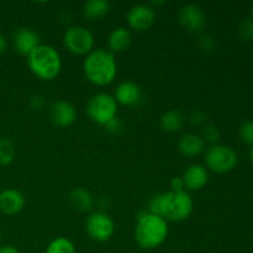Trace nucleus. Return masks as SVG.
Here are the masks:
<instances>
[{"label":"nucleus","instance_id":"f257e3e1","mask_svg":"<svg viewBox=\"0 0 253 253\" xmlns=\"http://www.w3.org/2000/svg\"><path fill=\"white\" fill-rule=\"evenodd\" d=\"M194 210L192 195L185 190L155 194L148 202V212L163 217L166 221L180 222L187 220Z\"/></svg>","mask_w":253,"mask_h":253},{"label":"nucleus","instance_id":"f03ea898","mask_svg":"<svg viewBox=\"0 0 253 253\" xmlns=\"http://www.w3.org/2000/svg\"><path fill=\"white\" fill-rule=\"evenodd\" d=\"M169 234L168 221L148 211L136 216L135 241L142 250H155L163 245Z\"/></svg>","mask_w":253,"mask_h":253},{"label":"nucleus","instance_id":"7ed1b4c3","mask_svg":"<svg viewBox=\"0 0 253 253\" xmlns=\"http://www.w3.org/2000/svg\"><path fill=\"white\" fill-rule=\"evenodd\" d=\"M85 78L96 86H106L118 76V63L114 53L106 49H93L83 62Z\"/></svg>","mask_w":253,"mask_h":253},{"label":"nucleus","instance_id":"20e7f679","mask_svg":"<svg viewBox=\"0 0 253 253\" xmlns=\"http://www.w3.org/2000/svg\"><path fill=\"white\" fill-rule=\"evenodd\" d=\"M29 68L37 78L52 81L62 71V57L59 52L49 44H40L27 56Z\"/></svg>","mask_w":253,"mask_h":253},{"label":"nucleus","instance_id":"39448f33","mask_svg":"<svg viewBox=\"0 0 253 253\" xmlns=\"http://www.w3.org/2000/svg\"><path fill=\"white\" fill-rule=\"evenodd\" d=\"M204 161L208 170L222 174L234 170L239 162V158L237 153L230 146L216 143L209 146L204 151Z\"/></svg>","mask_w":253,"mask_h":253},{"label":"nucleus","instance_id":"423d86ee","mask_svg":"<svg viewBox=\"0 0 253 253\" xmlns=\"http://www.w3.org/2000/svg\"><path fill=\"white\" fill-rule=\"evenodd\" d=\"M85 113L93 123L105 126L118 116V103L108 93H98L91 96L85 105Z\"/></svg>","mask_w":253,"mask_h":253},{"label":"nucleus","instance_id":"0eeeda50","mask_svg":"<svg viewBox=\"0 0 253 253\" xmlns=\"http://www.w3.org/2000/svg\"><path fill=\"white\" fill-rule=\"evenodd\" d=\"M63 44L76 56H88L94 48V35L85 26L73 25L64 32Z\"/></svg>","mask_w":253,"mask_h":253},{"label":"nucleus","instance_id":"6e6552de","mask_svg":"<svg viewBox=\"0 0 253 253\" xmlns=\"http://www.w3.org/2000/svg\"><path fill=\"white\" fill-rule=\"evenodd\" d=\"M85 231L93 241L106 242L114 235L115 224L110 215L103 211H95L86 217Z\"/></svg>","mask_w":253,"mask_h":253},{"label":"nucleus","instance_id":"1a4fd4ad","mask_svg":"<svg viewBox=\"0 0 253 253\" xmlns=\"http://www.w3.org/2000/svg\"><path fill=\"white\" fill-rule=\"evenodd\" d=\"M178 21L180 26L188 32L198 34L204 29L207 24V15L203 7L197 4H187L180 7L178 12Z\"/></svg>","mask_w":253,"mask_h":253},{"label":"nucleus","instance_id":"9d476101","mask_svg":"<svg viewBox=\"0 0 253 253\" xmlns=\"http://www.w3.org/2000/svg\"><path fill=\"white\" fill-rule=\"evenodd\" d=\"M126 21L130 29L137 32L150 30L156 21V11L153 6L147 4H138L131 7L126 15Z\"/></svg>","mask_w":253,"mask_h":253},{"label":"nucleus","instance_id":"9b49d317","mask_svg":"<svg viewBox=\"0 0 253 253\" xmlns=\"http://www.w3.org/2000/svg\"><path fill=\"white\" fill-rule=\"evenodd\" d=\"M49 118L58 127H69L77 120V110L67 100H56L49 106Z\"/></svg>","mask_w":253,"mask_h":253},{"label":"nucleus","instance_id":"f8f14e48","mask_svg":"<svg viewBox=\"0 0 253 253\" xmlns=\"http://www.w3.org/2000/svg\"><path fill=\"white\" fill-rule=\"evenodd\" d=\"M12 43L17 53L21 56H30L36 47L41 44L39 34L29 27L17 29L12 35Z\"/></svg>","mask_w":253,"mask_h":253},{"label":"nucleus","instance_id":"ddd939ff","mask_svg":"<svg viewBox=\"0 0 253 253\" xmlns=\"http://www.w3.org/2000/svg\"><path fill=\"white\" fill-rule=\"evenodd\" d=\"M113 96L118 105L120 104L124 106H136L142 100V89L138 84L126 81L116 86Z\"/></svg>","mask_w":253,"mask_h":253},{"label":"nucleus","instance_id":"4468645a","mask_svg":"<svg viewBox=\"0 0 253 253\" xmlns=\"http://www.w3.org/2000/svg\"><path fill=\"white\" fill-rule=\"evenodd\" d=\"M182 178L185 189L200 190L209 182V170L203 165H190Z\"/></svg>","mask_w":253,"mask_h":253},{"label":"nucleus","instance_id":"2eb2a0df","mask_svg":"<svg viewBox=\"0 0 253 253\" xmlns=\"http://www.w3.org/2000/svg\"><path fill=\"white\" fill-rule=\"evenodd\" d=\"M25 207V197L17 189H5L0 193V211L5 215H15Z\"/></svg>","mask_w":253,"mask_h":253},{"label":"nucleus","instance_id":"dca6fc26","mask_svg":"<svg viewBox=\"0 0 253 253\" xmlns=\"http://www.w3.org/2000/svg\"><path fill=\"white\" fill-rule=\"evenodd\" d=\"M178 150L185 157H198L205 151V142L197 133H185L178 141Z\"/></svg>","mask_w":253,"mask_h":253},{"label":"nucleus","instance_id":"f3484780","mask_svg":"<svg viewBox=\"0 0 253 253\" xmlns=\"http://www.w3.org/2000/svg\"><path fill=\"white\" fill-rule=\"evenodd\" d=\"M132 42V35L126 27H116L108 37V47L111 53L126 51Z\"/></svg>","mask_w":253,"mask_h":253},{"label":"nucleus","instance_id":"a211bd4d","mask_svg":"<svg viewBox=\"0 0 253 253\" xmlns=\"http://www.w3.org/2000/svg\"><path fill=\"white\" fill-rule=\"evenodd\" d=\"M69 205L78 212H89L94 207V198L89 190L76 188L69 193Z\"/></svg>","mask_w":253,"mask_h":253},{"label":"nucleus","instance_id":"6ab92c4d","mask_svg":"<svg viewBox=\"0 0 253 253\" xmlns=\"http://www.w3.org/2000/svg\"><path fill=\"white\" fill-rule=\"evenodd\" d=\"M185 123V118L182 111L179 110H169L165 113L161 118V127L166 132L174 133L178 132L183 127Z\"/></svg>","mask_w":253,"mask_h":253},{"label":"nucleus","instance_id":"aec40b11","mask_svg":"<svg viewBox=\"0 0 253 253\" xmlns=\"http://www.w3.org/2000/svg\"><path fill=\"white\" fill-rule=\"evenodd\" d=\"M110 10V4L106 0H89L83 5V14L89 20L103 19Z\"/></svg>","mask_w":253,"mask_h":253},{"label":"nucleus","instance_id":"412c9836","mask_svg":"<svg viewBox=\"0 0 253 253\" xmlns=\"http://www.w3.org/2000/svg\"><path fill=\"white\" fill-rule=\"evenodd\" d=\"M44 253H77L73 242L67 237H56L46 247Z\"/></svg>","mask_w":253,"mask_h":253},{"label":"nucleus","instance_id":"4be33fe9","mask_svg":"<svg viewBox=\"0 0 253 253\" xmlns=\"http://www.w3.org/2000/svg\"><path fill=\"white\" fill-rule=\"evenodd\" d=\"M15 147L7 138H0V165L7 166L14 161Z\"/></svg>","mask_w":253,"mask_h":253},{"label":"nucleus","instance_id":"5701e85b","mask_svg":"<svg viewBox=\"0 0 253 253\" xmlns=\"http://www.w3.org/2000/svg\"><path fill=\"white\" fill-rule=\"evenodd\" d=\"M239 135L242 142L253 147V121L252 120L245 121V123L240 126Z\"/></svg>","mask_w":253,"mask_h":253},{"label":"nucleus","instance_id":"b1692460","mask_svg":"<svg viewBox=\"0 0 253 253\" xmlns=\"http://www.w3.org/2000/svg\"><path fill=\"white\" fill-rule=\"evenodd\" d=\"M200 136H202L205 143H210V146L216 145L220 138V131L215 125H208L205 126Z\"/></svg>","mask_w":253,"mask_h":253},{"label":"nucleus","instance_id":"393cba45","mask_svg":"<svg viewBox=\"0 0 253 253\" xmlns=\"http://www.w3.org/2000/svg\"><path fill=\"white\" fill-rule=\"evenodd\" d=\"M239 35L244 41H252L253 40V20L245 19L239 25Z\"/></svg>","mask_w":253,"mask_h":253},{"label":"nucleus","instance_id":"a878e982","mask_svg":"<svg viewBox=\"0 0 253 253\" xmlns=\"http://www.w3.org/2000/svg\"><path fill=\"white\" fill-rule=\"evenodd\" d=\"M104 127H105L106 131H109V132L118 133V132H120V131H121V127H123V124H121L120 119H119L118 116H116V118L111 119V120L109 121V123L106 124L105 126H104Z\"/></svg>","mask_w":253,"mask_h":253},{"label":"nucleus","instance_id":"bb28decb","mask_svg":"<svg viewBox=\"0 0 253 253\" xmlns=\"http://www.w3.org/2000/svg\"><path fill=\"white\" fill-rule=\"evenodd\" d=\"M200 47H202V49H204V51H212L215 47L214 39L210 36L202 37V39H200Z\"/></svg>","mask_w":253,"mask_h":253},{"label":"nucleus","instance_id":"cd10ccee","mask_svg":"<svg viewBox=\"0 0 253 253\" xmlns=\"http://www.w3.org/2000/svg\"><path fill=\"white\" fill-rule=\"evenodd\" d=\"M170 188H172V192H182V190H185L183 178L182 177L172 178V180H170Z\"/></svg>","mask_w":253,"mask_h":253},{"label":"nucleus","instance_id":"c85d7f7f","mask_svg":"<svg viewBox=\"0 0 253 253\" xmlns=\"http://www.w3.org/2000/svg\"><path fill=\"white\" fill-rule=\"evenodd\" d=\"M205 115L202 113V111H195V113L192 114V116H190V121H192L193 124H195V125H202V124L205 123Z\"/></svg>","mask_w":253,"mask_h":253},{"label":"nucleus","instance_id":"c756f323","mask_svg":"<svg viewBox=\"0 0 253 253\" xmlns=\"http://www.w3.org/2000/svg\"><path fill=\"white\" fill-rule=\"evenodd\" d=\"M43 104H44V100L42 96L36 95L31 99V106L34 109H41L42 106H43Z\"/></svg>","mask_w":253,"mask_h":253},{"label":"nucleus","instance_id":"7c9ffc66","mask_svg":"<svg viewBox=\"0 0 253 253\" xmlns=\"http://www.w3.org/2000/svg\"><path fill=\"white\" fill-rule=\"evenodd\" d=\"M0 253H20V251L11 245H4V246H0Z\"/></svg>","mask_w":253,"mask_h":253},{"label":"nucleus","instance_id":"2f4dec72","mask_svg":"<svg viewBox=\"0 0 253 253\" xmlns=\"http://www.w3.org/2000/svg\"><path fill=\"white\" fill-rule=\"evenodd\" d=\"M7 48V41L6 39H5L4 35L0 34V54L4 53L5 51H6Z\"/></svg>","mask_w":253,"mask_h":253},{"label":"nucleus","instance_id":"473e14b6","mask_svg":"<svg viewBox=\"0 0 253 253\" xmlns=\"http://www.w3.org/2000/svg\"><path fill=\"white\" fill-rule=\"evenodd\" d=\"M249 157H250V161L253 163V147L250 148V152H249Z\"/></svg>","mask_w":253,"mask_h":253},{"label":"nucleus","instance_id":"72a5a7b5","mask_svg":"<svg viewBox=\"0 0 253 253\" xmlns=\"http://www.w3.org/2000/svg\"><path fill=\"white\" fill-rule=\"evenodd\" d=\"M0 242H1V232H0Z\"/></svg>","mask_w":253,"mask_h":253},{"label":"nucleus","instance_id":"f704fd0d","mask_svg":"<svg viewBox=\"0 0 253 253\" xmlns=\"http://www.w3.org/2000/svg\"><path fill=\"white\" fill-rule=\"evenodd\" d=\"M252 14H253V5H252Z\"/></svg>","mask_w":253,"mask_h":253},{"label":"nucleus","instance_id":"c9c22d12","mask_svg":"<svg viewBox=\"0 0 253 253\" xmlns=\"http://www.w3.org/2000/svg\"><path fill=\"white\" fill-rule=\"evenodd\" d=\"M252 66H253V58H252Z\"/></svg>","mask_w":253,"mask_h":253}]
</instances>
